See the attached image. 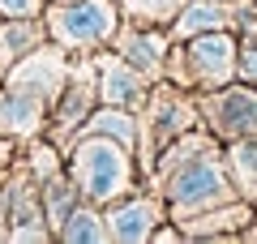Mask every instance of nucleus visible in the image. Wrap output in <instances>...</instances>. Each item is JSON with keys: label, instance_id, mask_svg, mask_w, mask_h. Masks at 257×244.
Wrapping results in <instances>:
<instances>
[{"label": "nucleus", "instance_id": "nucleus-17", "mask_svg": "<svg viewBox=\"0 0 257 244\" xmlns=\"http://www.w3.org/2000/svg\"><path fill=\"white\" fill-rule=\"evenodd\" d=\"M82 133H107V137H116V142H124L128 150H138V142H142V111L99 103V107L90 111V120L82 125Z\"/></svg>", "mask_w": 257, "mask_h": 244}, {"label": "nucleus", "instance_id": "nucleus-14", "mask_svg": "<svg viewBox=\"0 0 257 244\" xmlns=\"http://www.w3.org/2000/svg\"><path fill=\"white\" fill-rule=\"evenodd\" d=\"M231 22H236V0H184L167 35L172 43H180V39L206 35V30H231Z\"/></svg>", "mask_w": 257, "mask_h": 244}, {"label": "nucleus", "instance_id": "nucleus-24", "mask_svg": "<svg viewBox=\"0 0 257 244\" xmlns=\"http://www.w3.org/2000/svg\"><path fill=\"white\" fill-rule=\"evenodd\" d=\"M47 0H0V18H43Z\"/></svg>", "mask_w": 257, "mask_h": 244}, {"label": "nucleus", "instance_id": "nucleus-1", "mask_svg": "<svg viewBox=\"0 0 257 244\" xmlns=\"http://www.w3.org/2000/svg\"><path fill=\"white\" fill-rule=\"evenodd\" d=\"M64 172L77 180L82 197L94 206H107L146 184L138 167V150H128L124 142L107 133H77L73 142H64Z\"/></svg>", "mask_w": 257, "mask_h": 244}, {"label": "nucleus", "instance_id": "nucleus-27", "mask_svg": "<svg viewBox=\"0 0 257 244\" xmlns=\"http://www.w3.org/2000/svg\"><path fill=\"white\" fill-rule=\"evenodd\" d=\"M253 5H257V0H253Z\"/></svg>", "mask_w": 257, "mask_h": 244}, {"label": "nucleus", "instance_id": "nucleus-11", "mask_svg": "<svg viewBox=\"0 0 257 244\" xmlns=\"http://www.w3.org/2000/svg\"><path fill=\"white\" fill-rule=\"evenodd\" d=\"M253 223H257V206L244 197H231L223 206H210L202 214L180 218V231L189 244H210V240H240Z\"/></svg>", "mask_w": 257, "mask_h": 244}, {"label": "nucleus", "instance_id": "nucleus-23", "mask_svg": "<svg viewBox=\"0 0 257 244\" xmlns=\"http://www.w3.org/2000/svg\"><path fill=\"white\" fill-rule=\"evenodd\" d=\"M236 81L257 86V39H240V56H236Z\"/></svg>", "mask_w": 257, "mask_h": 244}, {"label": "nucleus", "instance_id": "nucleus-13", "mask_svg": "<svg viewBox=\"0 0 257 244\" xmlns=\"http://www.w3.org/2000/svg\"><path fill=\"white\" fill-rule=\"evenodd\" d=\"M47 129V103L39 94H26L9 81H0V133L18 137V142H30Z\"/></svg>", "mask_w": 257, "mask_h": 244}, {"label": "nucleus", "instance_id": "nucleus-25", "mask_svg": "<svg viewBox=\"0 0 257 244\" xmlns=\"http://www.w3.org/2000/svg\"><path fill=\"white\" fill-rule=\"evenodd\" d=\"M18 154H22V142H18V137H5V133H0V172H9L13 163H18Z\"/></svg>", "mask_w": 257, "mask_h": 244}, {"label": "nucleus", "instance_id": "nucleus-20", "mask_svg": "<svg viewBox=\"0 0 257 244\" xmlns=\"http://www.w3.org/2000/svg\"><path fill=\"white\" fill-rule=\"evenodd\" d=\"M39 193H43V218H47L52 231H60V223L73 214V206L86 201L69 172H56V176H47V180H39Z\"/></svg>", "mask_w": 257, "mask_h": 244}, {"label": "nucleus", "instance_id": "nucleus-8", "mask_svg": "<svg viewBox=\"0 0 257 244\" xmlns=\"http://www.w3.org/2000/svg\"><path fill=\"white\" fill-rule=\"evenodd\" d=\"M103 218H107V240L111 244H150L155 227L163 223V218H172V214H167L163 193L150 189V184H142V189L107 201V206H103Z\"/></svg>", "mask_w": 257, "mask_h": 244}, {"label": "nucleus", "instance_id": "nucleus-18", "mask_svg": "<svg viewBox=\"0 0 257 244\" xmlns=\"http://www.w3.org/2000/svg\"><path fill=\"white\" fill-rule=\"evenodd\" d=\"M223 163H227V176L236 184V197H244V201L257 206V137L227 142L223 146Z\"/></svg>", "mask_w": 257, "mask_h": 244}, {"label": "nucleus", "instance_id": "nucleus-22", "mask_svg": "<svg viewBox=\"0 0 257 244\" xmlns=\"http://www.w3.org/2000/svg\"><path fill=\"white\" fill-rule=\"evenodd\" d=\"M120 5V18L124 22H138V26H172L176 13L184 9V0H116Z\"/></svg>", "mask_w": 257, "mask_h": 244}, {"label": "nucleus", "instance_id": "nucleus-19", "mask_svg": "<svg viewBox=\"0 0 257 244\" xmlns=\"http://www.w3.org/2000/svg\"><path fill=\"white\" fill-rule=\"evenodd\" d=\"M56 240H60V244H111V240H107V218H103V206H94V201H77L73 214L60 223Z\"/></svg>", "mask_w": 257, "mask_h": 244}, {"label": "nucleus", "instance_id": "nucleus-10", "mask_svg": "<svg viewBox=\"0 0 257 244\" xmlns=\"http://www.w3.org/2000/svg\"><path fill=\"white\" fill-rule=\"evenodd\" d=\"M94 81H99V103H111V107H128V111H142L150 99V86L155 81L146 77L142 69L116 56L111 47L94 52Z\"/></svg>", "mask_w": 257, "mask_h": 244}, {"label": "nucleus", "instance_id": "nucleus-5", "mask_svg": "<svg viewBox=\"0 0 257 244\" xmlns=\"http://www.w3.org/2000/svg\"><path fill=\"white\" fill-rule=\"evenodd\" d=\"M202 125V111H197V94L176 86V81L159 77L150 86V99L142 107V142H138V167L142 180H150V167H155V154L167 142H176L180 133Z\"/></svg>", "mask_w": 257, "mask_h": 244}, {"label": "nucleus", "instance_id": "nucleus-21", "mask_svg": "<svg viewBox=\"0 0 257 244\" xmlns=\"http://www.w3.org/2000/svg\"><path fill=\"white\" fill-rule=\"evenodd\" d=\"M18 163L35 176V180H47V176L64 172V146H56L47 133H39V137H30V142H22Z\"/></svg>", "mask_w": 257, "mask_h": 244}, {"label": "nucleus", "instance_id": "nucleus-4", "mask_svg": "<svg viewBox=\"0 0 257 244\" xmlns=\"http://www.w3.org/2000/svg\"><path fill=\"white\" fill-rule=\"evenodd\" d=\"M43 22L47 39L60 43L69 56H94L111 47L124 18H120L116 0H47Z\"/></svg>", "mask_w": 257, "mask_h": 244}, {"label": "nucleus", "instance_id": "nucleus-2", "mask_svg": "<svg viewBox=\"0 0 257 244\" xmlns=\"http://www.w3.org/2000/svg\"><path fill=\"white\" fill-rule=\"evenodd\" d=\"M150 189L163 193L167 214H172L176 223L236 197V184H231L227 163H223V146H219V150H202V154H193V159H184L180 167H172L167 176H159Z\"/></svg>", "mask_w": 257, "mask_h": 244}, {"label": "nucleus", "instance_id": "nucleus-28", "mask_svg": "<svg viewBox=\"0 0 257 244\" xmlns=\"http://www.w3.org/2000/svg\"><path fill=\"white\" fill-rule=\"evenodd\" d=\"M0 22H5V18H0Z\"/></svg>", "mask_w": 257, "mask_h": 244}, {"label": "nucleus", "instance_id": "nucleus-6", "mask_svg": "<svg viewBox=\"0 0 257 244\" xmlns=\"http://www.w3.org/2000/svg\"><path fill=\"white\" fill-rule=\"evenodd\" d=\"M197 111H202V129H210L223 146L240 142V137H257V86H248V81H227L219 90H202Z\"/></svg>", "mask_w": 257, "mask_h": 244}, {"label": "nucleus", "instance_id": "nucleus-3", "mask_svg": "<svg viewBox=\"0 0 257 244\" xmlns=\"http://www.w3.org/2000/svg\"><path fill=\"white\" fill-rule=\"evenodd\" d=\"M236 56H240V35L236 30H206V35L172 43L163 77L184 86V90H193V94L219 90V86L236 81Z\"/></svg>", "mask_w": 257, "mask_h": 244}, {"label": "nucleus", "instance_id": "nucleus-12", "mask_svg": "<svg viewBox=\"0 0 257 244\" xmlns=\"http://www.w3.org/2000/svg\"><path fill=\"white\" fill-rule=\"evenodd\" d=\"M111 52L124 56L133 69H142L150 81L163 77L167 69V52H172V35L163 26H138V22H120L116 39H111Z\"/></svg>", "mask_w": 257, "mask_h": 244}, {"label": "nucleus", "instance_id": "nucleus-9", "mask_svg": "<svg viewBox=\"0 0 257 244\" xmlns=\"http://www.w3.org/2000/svg\"><path fill=\"white\" fill-rule=\"evenodd\" d=\"M69 73H73V56L64 52L60 43L47 39L43 47H35L30 56H22L0 81H9V86H18V90H26V94H39V99L52 107L56 94H60L64 81H69Z\"/></svg>", "mask_w": 257, "mask_h": 244}, {"label": "nucleus", "instance_id": "nucleus-26", "mask_svg": "<svg viewBox=\"0 0 257 244\" xmlns=\"http://www.w3.org/2000/svg\"><path fill=\"white\" fill-rule=\"evenodd\" d=\"M0 189H5V172H0Z\"/></svg>", "mask_w": 257, "mask_h": 244}, {"label": "nucleus", "instance_id": "nucleus-7", "mask_svg": "<svg viewBox=\"0 0 257 244\" xmlns=\"http://www.w3.org/2000/svg\"><path fill=\"white\" fill-rule=\"evenodd\" d=\"M99 107V81H94V56H73V73L64 81V90L56 94V103L47 107V129L56 146L73 142L82 133V125L90 120V111Z\"/></svg>", "mask_w": 257, "mask_h": 244}, {"label": "nucleus", "instance_id": "nucleus-16", "mask_svg": "<svg viewBox=\"0 0 257 244\" xmlns=\"http://www.w3.org/2000/svg\"><path fill=\"white\" fill-rule=\"evenodd\" d=\"M219 146H223V142L210 133V129H202V125L189 129V133H180L176 142H167L163 150L155 154V167H150V180H146V184H155L159 176H167L172 167H180L184 159H193V154H202V150H219Z\"/></svg>", "mask_w": 257, "mask_h": 244}, {"label": "nucleus", "instance_id": "nucleus-15", "mask_svg": "<svg viewBox=\"0 0 257 244\" xmlns=\"http://www.w3.org/2000/svg\"><path fill=\"white\" fill-rule=\"evenodd\" d=\"M43 43H47V22L43 18H5L0 22V77H5L22 56H30Z\"/></svg>", "mask_w": 257, "mask_h": 244}]
</instances>
